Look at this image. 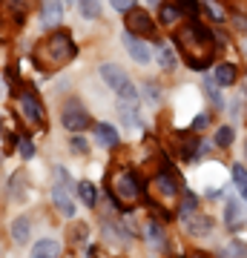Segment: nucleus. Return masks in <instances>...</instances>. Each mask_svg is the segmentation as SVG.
Listing matches in <instances>:
<instances>
[{"mask_svg":"<svg viewBox=\"0 0 247 258\" xmlns=\"http://www.w3.org/2000/svg\"><path fill=\"white\" fill-rule=\"evenodd\" d=\"M124 46H127L129 57H132L135 63H150V60H153V49L146 46L144 40H138L132 32H129V35H124Z\"/></svg>","mask_w":247,"mask_h":258,"instance_id":"8","label":"nucleus"},{"mask_svg":"<svg viewBox=\"0 0 247 258\" xmlns=\"http://www.w3.org/2000/svg\"><path fill=\"white\" fill-rule=\"evenodd\" d=\"M78 195H81V201L86 204V207H95V204H98V189H95L92 181H81V184H78Z\"/></svg>","mask_w":247,"mask_h":258,"instance_id":"19","label":"nucleus"},{"mask_svg":"<svg viewBox=\"0 0 247 258\" xmlns=\"http://www.w3.org/2000/svg\"><path fill=\"white\" fill-rule=\"evenodd\" d=\"M101 81L110 86L112 92H118L124 101H138V89L132 86L129 75L124 72L118 63H104L101 66Z\"/></svg>","mask_w":247,"mask_h":258,"instance_id":"4","label":"nucleus"},{"mask_svg":"<svg viewBox=\"0 0 247 258\" xmlns=\"http://www.w3.org/2000/svg\"><path fill=\"white\" fill-rule=\"evenodd\" d=\"M195 210V198H192V195H187V198H184V204H181V215H187V212H192Z\"/></svg>","mask_w":247,"mask_h":258,"instance_id":"33","label":"nucleus"},{"mask_svg":"<svg viewBox=\"0 0 247 258\" xmlns=\"http://www.w3.org/2000/svg\"><path fill=\"white\" fill-rule=\"evenodd\" d=\"M78 6H81V15L86 20H95L101 15V0H78Z\"/></svg>","mask_w":247,"mask_h":258,"instance_id":"21","label":"nucleus"},{"mask_svg":"<svg viewBox=\"0 0 247 258\" xmlns=\"http://www.w3.org/2000/svg\"><path fill=\"white\" fill-rule=\"evenodd\" d=\"M146 235H150V241H153V247H161V244H164V235H161V230H158L156 224L146 227Z\"/></svg>","mask_w":247,"mask_h":258,"instance_id":"28","label":"nucleus"},{"mask_svg":"<svg viewBox=\"0 0 247 258\" xmlns=\"http://www.w3.org/2000/svg\"><path fill=\"white\" fill-rule=\"evenodd\" d=\"M110 192H112V201L118 204L121 210H132L138 198H141V184H138L135 172H129V169L110 172Z\"/></svg>","mask_w":247,"mask_h":258,"instance_id":"3","label":"nucleus"},{"mask_svg":"<svg viewBox=\"0 0 247 258\" xmlns=\"http://www.w3.org/2000/svg\"><path fill=\"white\" fill-rule=\"evenodd\" d=\"M52 175H55V184H58V186H72V181H69V172H66L64 166H55V169H52Z\"/></svg>","mask_w":247,"mask_h":258,"instance_id":"27","label":"nucleus"},{"mask_svg":"<svg viewBox=\"0 0 247 258\" xmlns=\"http://www.w3.org/2000/svg\"><path fill=\"white\" fill-rule=\"evenodd\" d=\"M112 3V9L115 12H129V9H135V0H110Z\"/></svg>","mask_w":247,"mask_h":258,"instance_id":"30","label":"nucleus"},{"mask_svg":"<svg viewBox=\"0 0 247 258\" xmlns=\"http://www.w3.org/2000/svg\"><path fill=\"white\" fill-rule=\"evenodd\" d=\"M118 118H121V123H124L129 132H141V129H144V120H141L138 101H121V103H118Z\"/></svg>","mask_w":247,"mask_h":258,"instance_id":"6","label":"nucleus"},{"mask_svg":"<svg viewBox=\"0 0 247 258\" xmlns=\"http://www.w3.org/2000/svg\"><path fill=\"white\" fill-rule=\"evenodd\" d=\"M184 227H187L190 235H207V232L213 230V221L207 215H192V218L187 215V218H184Z\"/></svg>","mask_w":247,"mask_h":258,"instance_id":"14","label":"nucleus"},{"mask_svg":"<svg viewBox=\"0 0 247 258\" xmlns=\"http://www.w3.org/2000/svg\"><path fill=\"white\" fill-rule=\"evenodd\" d=\"M69 3H72V0H69Z\"/></svg>","mask_w":247,"mask_h":258,"instance_id":"36","label":"nucleus"},{"mask_svg":"<svg viewBox=\"0 0 247 258\" xmlns=\"http://www.w3.org/2000/svg\"><path fill=\"white\" fill-rule=\"evenodd\" d=\"M29 218L26 215H20V218H15L12 221V238H15V244H26L29 241Z\"/></svg>","mask_w":247,"mask_h":258,"instance_id":"18","label":"nucleus"},{"mask_svg":"<svg viewBox=\"0 0 247 258\" xmlns=\"http://www.w3.org/2000/svg\"><path fill=\"white\" fill-rule=\"evenodd\" d=\"M32 57H35V63L40 66L43 72H55V69L66 66L75 57V43L66 32H52V35H46L35 46Z\"/></svg>","mask_w":247,"mask_h":258,"instance_id":"1","label":"nucleus"},{"mask_svg":"<svg viewBox=\"0 0 247 258\" xmlns=\"http://www.w3.org/2000/svg\"><path fill=\"white\" fill-rule=\"evenodd\" d=\"M18 152H20V158H26V161H29V158L35 155V144H32L29 138H20L18 141Z\"/></svg>","mask_w":247,"mask_h":258,"instance_id":"26","label":"nucleus"},{"mask_svg":"<svg viewBox=\"0 0 247 258\" xmlns=\"http://www.w3.org/2000/svg\"><path fill=\"white\" fill-rule=\"evenodd\" d=\"M61 120H64V126L69 129V132H83V129L92 126L89 112L81 106V101H69L66 103L64 112H61Z\"/></svg>","mask_w":247,"mask_h":258,"instance_id":"5","label":"nucleus"},{"mask_svg":"<svg viewBox=\"0 0 247 258\" xmlns=\"http://www.w3.org/2000/svg\"><path fill=\"white\" fill-rule=\"evenodd\" d=\"M233 181H236V186H238V192L247 198V169L241 164H236L233 166Z\"/></svg>","mask_w":247,"mask_h":258,"instance_id":"23","label":"nucleus"},{"mask_svg":"<svg viewBox=\"0 0 247 258\" xmlns=\"http://www.w3.org/2000/svg\"><path fill=\"white\" fill-rule=\"evenodd\" d=\"M95 138H98V144L101 147H118V129L112 126V123H95Z\"/></svg>","mask_w":247,"mask_h":258,"instance_id":"13","label":"nucleus"},{"mask_svg":"<svg viewBox=\"0 0 247 258\" xmlns=\"http://www.w3.org/2000/svg\"><path fill=\"white\" fill-rule=\"evenodd\" d=\"M69 149H72L75 155H86V152H89V147H86V141H83V138H72Z\"/></svg>","mask_w":247,"mask_h":258,"instance_id":"29","label":"nucleus"},{"mask_svg":"<svg viewBox=\"0 0 247 258\" xmlns=\"http://www.w3.org/2000/svg\"><path fill=\"white\" fill-rule=\"evenodd\" d=\"M61 15H64V3L61 0H43V23L46 26L61 23Z\"/></svg>","mask_w":247,"mask_h":258,"instance_id":"16","label":"nucleus"},{"mask_svg":"<svg viewBox=\"0 0 247 258\" xmlns=\"http://www.w3.org/2000/svg\"><path fill=\"white\" fill-rule=\"evenodd\" d=\"M204 123H207V115H199V118L192 120V129H204Z\"/></svg>","mask_w":247,"mask_h":258,"instance_id":"34","label":"nucleus"},{"mask_svg":"<svg viewBox=\"0 0 247 258\" xmlns=\"http://www.w3.org/2000/svg\"><path fill=\"white\" fill-rule=\"evenodd\" d=\"M207 9H210L213 20H224V12H221V6H219V3H210V0H207Z\"/></svg>","mask_w":247,"mask_h":258,"instance_id":"31","label":"nucleus"},{"mask_svg":"<svg viewBox=\"0 0 247 258\" xmlns=\"http://www.w3.org/2000/svg\"><path fill=\"white\" fill-rule=\"evenodd\" d=\"M153 186H156V192L161 195V198H175L178 195V189H175V181L167 172H161V175L153 178Z\"/></svg>","mask_w":247,"mask_h":258,"instance_id":"15","label":"nucleus"},{"mask_svg":"<svg viewBox=\"0 0 247 258\" xmlns=\"http://www.w3.org/2000/svg\"><path fill=\"white\" fill-rule=\"evenodd\" d=\"M127 32H132V35H153V20H150V15L129 9L127 12Z\"/></svg>","mask_w":247,"mask_h":258,"instance_id":"10","label":"nucleus"},{"mask_svg":"<svg viewBox=\"0 0 247 258\" xmlns=\"http://www.w3.org/2000/svg\"><path fill=\"white\" fill-rule=\"evenodd\" d=\"M150 3H153V6H156V3H161V0H150Z\"/></svg>","mask_w":247,"mask_h":258,"instance_id":"35","label":"nucleus"},{"mask_svg":"<svg viewBox=\"0 0 247 258\" xmlns=\"http://www.w3.org/2000/svg\"><path fill=\"white\" fill-rule=\"evenodd\" d=\"M213 81L219 83V86H233V83H236V66H233V63L216 66V75H213Z\"/></svg>","mask_w":247,"mask_h":258,"instance_id":"17","label":"nucleus"},{"mask_svg":"<svg viewBox=\"0 0 247 258\" xmlns=\"http://www.w3.org/2000/svg\"><path fill=\"white\" fill-rule=\"evenodd\" d=\"M181 9H187V15H190V18H195V15H199V3H195V0H184Z\"/></svg>","mask_w":247,"mask_h":258,"instance_id":"32","label":"nucleus"},{"mask_svg":"<svg viewBox=\"0 0 247 258\" xmlns=\"http://www.w3.org/2000/svg\"><path fill=\"white\" fill-rule=\"evenodd\" d=\"M158 63H161V69H173L175 66V52L170 43H161L158 46Z\"/></svg>","mask_w":247,"mask_h":258,"instance_id":"22","label":"nucleus"},{"mask_svg":"<svg viewBox=\"0 0 247 258\" xmlns=\"http://www.w3.org/2000/svg\"><path fill=\"white\" fill-rule=\"evenodd\" d=\"M216 144H219V147H230V144H233V126H221L219 132H216Z\"/></svg>","mask_w":247,"mask_h":258,"instance_id":"25","label":"nucleus"},{"mask_svg":"<svg viewBox=\"0 0 247 258\" xmlns=\"http://www.w3.org/2000/svg\"><path fill=\"white\" fill-rule=\"evenodd\" d=\"M178 43L184 46V52H187V60H190L192 69H202V66L210 63L213 37H210V32H207V29H204L199 20L187 23V29L178 35Z\"/></svg>","mask_w":247,"mask_h":258,"instance_id":"2","label":"nucleus"},{"mask_svg":"<svg viewBox=\"0 0 247 258\" xmlns=\"http://www.w3.org/2000/svg\"><path fill=\"white\" fill-rule=\"evenodd\" d=\"M158 18H161V23H164V26H173L175 20L181 18V6H178V3H164V6H161V12H158Z\"/></svg>","mask_w":247,"mask_h":258,"instance_id":"20","label":"nucleus"},{"mask_svg":"<svg viewBox=\"0 0 247 258\" xmlns=\"http://www.w3.org/2000/svg\"><path fill=\"white\" fill-rule=\"evenodd\" d=\"M20 112H23V118H26L29 123H35V126L43 123V106H40V101H37L32 92L20 95Z\"/></svg>","mask_w":247,"mask_h":258,"instance_id":"7","label":"nucleus"},{"mask_svg":"<svg viewBox=\"0 0 247 258\" xmlns=\"http://www.w3.org/2000/svg\"><path fill=\"white\" fill-rule=\"evenodd\" d=\"M58 255H61V244L55 238L37 241L35 247H32V252H29V258H58Z\"/></svg>","mask_w":247,"mask_h":258,"instance_id":"12","label":"nucleus"},{"mask_svg":"<svg viewBox=\"0 0 247 258\" xmlns=\"http://www.w3.org/2000/svg\"><path fill=\"white\" fill-rule=\"evenodd\" d=\"M52 204L58 207V212L64 218H75V201H72V195H69V186L52 184Z\"/></svg>","mask_w":247,"mask_h":258,"instance_id":"9","label":"nucleus"},{"mask_svg":"<svg viewBox=\"0 0 247 258\" xmlns=\"http://www.w3.org/2000/svg\"><path fill=\"white\" fill-rule=\"evenodd\" d=\"M221 255H224V258H244L247 255V247H244V244H238V241H233V244H227V247L221 249Z\"/></svg>","mask_w":247,"mask_h":258,"instance_id":"24","label":"nucleus"},{"mask_svg":"<svg viewBox=\"0 0 247 258\" xmlns=\"http://www.w3.org/2000/svg\"><path fill=\"white\" fill-rule=\"evenodd\" d=\"M224 218H227L230 230H233V227H241V224L247 221V212H244V207H241V201H238V198L227 201V207H224Z\"/></svg>","mask_w":247,"mask_h":258,"instance_id":"11","label":"nucleus"}]
</instances>
